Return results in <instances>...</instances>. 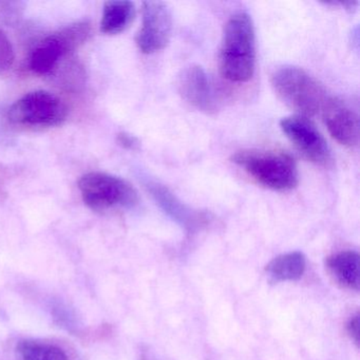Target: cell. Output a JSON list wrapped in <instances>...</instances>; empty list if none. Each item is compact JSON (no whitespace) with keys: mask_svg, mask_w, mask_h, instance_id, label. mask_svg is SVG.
I'll use <instances>...</instances> for the list:
<instances>
[{"mask_svg":"<svg viewBox=\"0 0 360 360\" xmlns=\"http://www.w3.org/2000/svg\"><path fill=\"white\" fill-rule=\"evenodd\" d=\"M328 267L337 282L349 290H359V254L342 250L326 259Z\"/></svg>","mask_w":360,"mask_h":360,"instance_id":"obj_12","label":"cell"},{"mask_svg":"<svg viewBox=\"0 0 360 360\" xmlns=\"http://www.w3.org/2000/svg\"><path fill=\"white\" fill-rule=\"evenodd\" d=\"M136 18V6L128 0L107 1L103 10L101 32L106 35L121 34L129 28Z\"/></svg>","mask_w":360,"mask_h":360,"instance_id":"obj_13","label":"cell"},{"mask_svg":"<svg viewBox=\"0 0 360 360\" xmlns=\"http://www.w3.org/2000/svg\"><path fill=\"white\" fill-rule=\"evenodd\" d=\"M271 83L282 102L307 119L321 115L330 96L320 82L296 66L285 65L276 69Z\"/></svg>","mask_w":360,"mask_h":360,"instance_id":"obj_2","label":"cell"},{"mask_svg":"<svg viewBox=\"0 0 360 360\" xmlns=\"http://www.w3.org/2000/svg\"><path fill=\"white\" fill-rule=\"evenodd\" d=\"M326 5H332V6H340V7L345 8V10H349V11H352V10H355L358 6V1H352V0H347V1H330V3H326Z\"/></svg>","mask_w":360,"mask_h":360,"instance_id":"obj_19","label":"cell"},{"mask_svg":"<svg viewBox=\"0 0 360 360\" xmlns=\"http://www.w3.org/2000/svg\"><path fill=\"white\" fill-rule=\"evenodd\" d=\"M219 69L222 77L233 83H246L254 77L256 32L252 16L246 12L233 14L225 25Z\"/></svg>","mask_w":360,"mask_h":360,"instance_id":"obj_1","label":"cell"},{"mask_svg":"<svg viewBox=\"0 0 360 360\" xmlns=\"http://www.w3.org/2000/svg\"><path fill=\"white\" fill-rule=\"evenodd\" d=\"M15 352L18 360H68L60 347L30 339L20 341Z\"/></svg>","mask_w":360,"mask_h":360,"instance_id":"obj_15","label":"cell"},{"mask_svg":"<svg viewBox=\"0 0 360 360\" xmlns=\"http://www.w3.org/2000/svg\"><path fill=\"white\" fill-rule=\"evenodd\" d=\"M68 107L56 94L45 90L29 92L8 111L12 125L29 129L58 127L66 122Z\"/></svg>","mask_w":360,"mask_h":360,"instance_id":"obj_5","label":"cell"},{"mask_svg":"<svg viewBox=\"0 0 360 360\" xmlns=\"http://www.w3.org/2000/svg\"><path fill=\"white\" fill-rule=\"evenodd\" d=\"M178 90L183 98L198 110L212 115L217 103L207 73L199 65L185 67L178 77Z\"/></svg>","mask_w":360,"mask_h":360,"instance_id":"obj_11","label":"cell"},{"mask_svg":"<svg viewBox=\"0 0 360 360\" xmlns=\"http://www.w3.org/2000/svg\"><path fill=\"white\" fill-rule=\"evenodd\" d=\"M117 143L124 148L129 149V150H136L140 146L138 139L127 132H121L117 134Z\"/></svg>","mask_w":360,"mask_h":360,"instance_id":"obj_18","label":"cell"},{"mask_svg":"<svg viewBox=\"0 0 360 360\" xmlns=\"http://www.w3.org/2000/svg\"><path fill=\"white\" fill-rule=\"evenodd\" d=\"M280 128L286 138L309 162L328 168L334 164L332 150L324 136L307 117L290 115L280 121Z\"/></svg>","mask_w":360,"mask_h":360,"instance_id":"obj_7","label":"cell"},{"mask_svg":"<svg viewBox=\"0 0 360 360\" xmlns=\"http://www.w3.org/2000/svg\"><path fill=\"white\" fill-rule=\"evenodd\" d=\"M142 12V27L136 37L139 49L145 54L165 49L172 33L169 8L163 1H144Z\"/></svg>","mask_w":360,"mask_h":360,"instance_id":"obj_8","label":"cell"},{"mask_svg":"<svg viewBox=\"0 0 360 360\" xmlns=\"http://www.w3.org/2000/svg\"><path fill=\"white\" fill-rule=\"evenodd\" d=\"M347 332L352 340L359 345V314H355L349 318L347 323Z\"/></svg>","mask_w":360,"mask_h":360,"instance_id":"obj_17","label":"cell"},{"mask_svg":"<svg viewBox=\"0 0 360 360\" xmlns=\"http://www.w3.org/2000/svg\"><path fill=\"white\" fill-rule=\"evenodd\" d=\"M15 54L11 41L0 29V73L7 72L13 66Z\"/></svg>","mask_w":360,"mask_h":360,"instance_id":"obj_16","label":"cell"},{"mask_svg":"<svg viewBox=\"0 0 360 360\" xmlns=\"http://www.w3.org/2000/svg\"><path fill=\"white\" fill-rule=\"evenodd\" d=\"M90 34L88 22H77L37 44L29 58V68L37 75H50L60 66L63 58L75 51Z\"/></svg>","mask_w":360,"mask_h":360,"instance_id":"obj_6","label":"cell"},{"mask_svg":"<svg viewBox=\"0 0 360 360\" xmlns=\"http://www.w3.org/2000/svg\"><path fill=\"white\" fill-rule=\"evenodd\" d=\"M330 136L345 147L357 146L359 119L357 113L340 98L330 96L321 112Z\"/></svg>","mask_w":360,"mask_h":360,"instance_id":"obj_10","label":"cell"},{"mask_svg":"<svg viewBox=\"0 0 360 360\" xmlns=\"http://www.w3.org/2000/svg\"><path fill=\"white\" fill-rule=\"evenodd\" d=\"M231 162L258 184L276 191H290L298 185L296 162L282 151L246 149L237 151Z\"/></svg>","mask_w":360,"mask_h":360,"instance_id":"obj_3","label":"cell"},{"mask_svg":"<svg viewBox=\"0 0 360 360\" xmlns=\"http://www.w3.org/2000/svg\"><path fill=\"white\" fill-rule=\"evenodd\" d=\"M84 203L96 212L113 208H132L139 203V193L127 181L106 172H91L79 181Z\"/></svg>","mask_w":360,"mask_h":360,"instance_id":"obj_4","label":"cell"},{"mask_svg":"<svg viewBox=\"0 0 360 360\" xmlns=\"http://www.w3.org/2000/svg\"><path fill=\"white\" fill-rule=\"evenodd\" d=\"M146 188L160 208L187 233H197L210 224V214L189 207L164 185L150 181L146 183Z\"/></svg>","mask_w":360,"mask_h":360,"instance_id":"obj_9","label":"cell"},{"mask_svg":"<svg viewBox=\"0 0 360 360\" xmlns=\"http://www.w3.org/2000/svg\"><path fill=\"white\" fill-rule=\"evenodd\" d=\"M305 267L304 255L301 252H290L274 258L265 271L274 282L297 281L302 277Z\"/></svg>","mask_w":360,"mask_h":360,"instance_id":"obj_14","label":"cell"}]
</instances>
